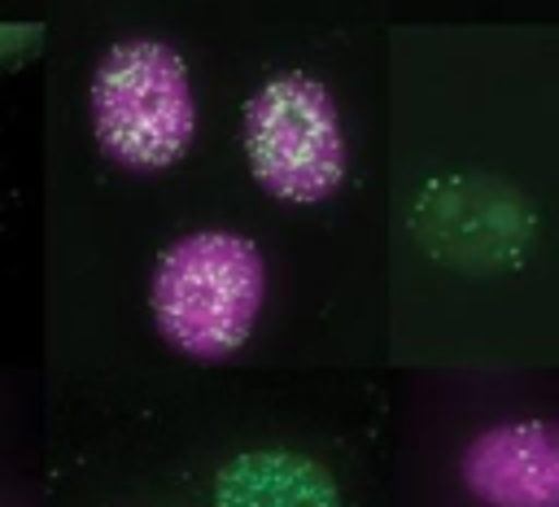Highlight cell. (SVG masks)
<instances>
[{
  "label": "cell",
  "mask_w": 559,
  "mask_h": 507,
  "mask_svg": "<svg viewBox=\"0 0 559 507\" xmlns=\"http://www.w3.org/2000/svg\"><path fill=\"white\" fill-rule=\"evenodd\" d=\"M415 245L467 275H502L524 267L537 240V210L524 192L493 175H437L411 201Z\"/></svg>",
  "instance_id": "obj_4"
},
{
  "label": "cell",
  "mask_w": 559,
  "mask_h": 507,
  "mask_svg": "<svg viewBox=\"0 0 559 507\" xmlns=\"http://www.w3.org/2000/svg\"><path fill=\"white\" fill-rule=\"evenodd\" d=\"M92 135L127 170L175 166L197 131V101L183 57L162 39L114 44L87 87Z\"/></svg>",
  "instance_id": "obj_2"
},
{
  "label": "cell",
  "mask_w": 559,
  "mask_h": 507,
  "mask_svg": "<svg viewBox=\"0 0 559 507\" xmlns=\"http://www.w3.org/2000/svg\"><path fill=\"white\" fill-rule=\"evenodd\" d=\"M266 262L240 232H188L162 249L148 310L170 350L192 363L231 358L262 310Z\"/></svg>",
  "instance_id": "obj_1"
},
{
  "label": "cell",
  "mask_w": 559,
  "mask_h": 507,
  "mask_svg": "<svg viewBox=\"0 0 559 507\" xmlns=\"http://www.w3.org/2000/svg\"><path fill=\"white\" fill-rule=\"evenodd\" d=\"M463 485L489 507H559V420H507L463 446Z\"/></svg>",
  "instance_id": "obj_5"
},
{
  "label": "cell",
  "mask_w": 559,
  "mask_h": 507,
  "mask_svg": "<svg viewBox=\"0 0 559 507\" xmlns=\"http://www.w3.org/2000/svg\"><path fill=\"white\" fill-rule=\"evenodd\" d=\"M240 149L249 175L288 205L328 201L349 170V149L332 92L301 74H271L240 114Z\"/></svg>",
  "instance_id": "obj_3"
},
{
  "label": "cell",
  "mask_w": 559,
  "mask_h": 507,
  "mask_svg": "<svg viewBox=\"0 0 559 507\" xmlns=\"http://www.w3.org/2000/svg\"><path fill=\"white\" fill-rule=\"evenodd\" d=\"M214 507H341V490L310 455L245 450L214 472Z\"/></svg>",
  "instance_id": "obj_6"
}]
</instances>
